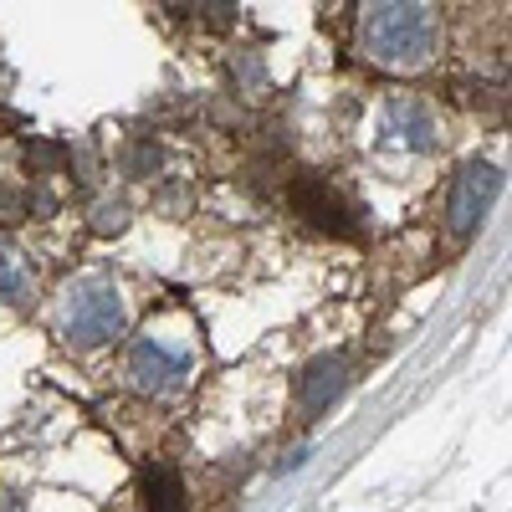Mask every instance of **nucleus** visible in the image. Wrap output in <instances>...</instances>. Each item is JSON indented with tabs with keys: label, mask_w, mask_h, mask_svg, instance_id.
<instances>
[{
	"label": "nucleus",
	"mask_w": 512,
	"mask_h": 512,
	"mask_svg": "<svg viewBox=\"0 0 512 512\" xmlns=\"http://www.w3.org/2000/svg\"><path fill=\"white\" fill-rule=\"evenodd\" d=\"M195 11H205L210 26H226L236 16V0H195Z\"/></svg>",
	"instance_id": "nucleus-10"
},
{
	"label": "nucleus",
	"mask_w": 512,
	"mask_h": 512,
	"mask_svg": "<svg viewBox=\"0 0 512 512\" xmlns=\"http://www.w3.org/2000/svg\"><path fill=\"white\" fill-rule=\"evenodd\" d=\"M441 47L436 0H359V52L384 72H420Z\"/></svg>",
	"instance_id": "nucleus-1"
},
{
	"label": "nucleus",
	"mask_w": 512,
	"mask_h": 512,
	"mask_svg": "<svg viewBox=\"0 0 512 512\" xmlns=\"http://www.w3.org/2000/svg\"><path fill=\"white\" fill-rule=\"evenodd\" d=\"M374 144L384 154H405V159H425L441 149V118L431 103H420L415 93H390L379 103L374 118Z\"/></svg>",
	"instance_id": "nucleus-4"
},
{
	"label": "nucleus",
	"mask_w": 512,
	"mask_h": 512,
	"mask_svg": "<svg viewBox=\"0 0 512 512\" xmlns=\"http://www.w3.org/2000/svg\"><path fill=\"white\" fill-rule=\"evenodd\" d=\"M292 205L303 210L313 226H323V231H333V236H354V205L338 195L333 185H323V180H297Z\"/></svg>",
	"instance_id": "nucleus-6"
},
{
	"label": "nucleus",
	"mask_w": 512,
	"mask_h": 512,
	"mask_svg": "<svg viewBox=\"0 0 512 512\" xmlns=\"http://www.w3.org/2000/svg\"><path fill=\"white\" fill-rule=\"evenodd\" d=\"M57 338L67 349H103L113 338H123L128 328V297L108 272H77L62 292H57V308H52Z\"/></svg>",
	"instance_id": "nucleus-2"
},
{
	"label": "nucleus",
	"mask_w": 512,
	"mask_h": 512,
	"mask_svg": "<svg viewBox=\"0 0 512 512\" xmlns=\"http://www.w3.org/2000/svg\"><path fill=\"white\" fill-rule=\"evenodd\" d=\"M200 344H195V328L185 323H149L134 344H128L123 359V384L134 395L164 400V395H180L190 374H195Z\"/></svg>",
	"instance_id": "nucleus-3"
},
{
	"label": "nucleus",
	"mask_w": 512,
	"mask_h": 512,
	"mask_svg": "<svg viewBox=\"0 0 512 512\" xmlns=\"http://www.w3.org/2000/svg\"><path fill=\"white\" fill-rule=\"evenodd\" d=\"M0 512H16V502H6V497H0Z\"/></svg>",
	"instance_id": "nucleus-11"
},
{
	"label": "nucleus",
	"mask_w": 512,
	"mask_h": 512,
	"mask_svg": "<svg viewBox=\"0 0 512 512\" xmlns=\"http://www.w3.org/2000/svg\"><path fill=\"white\" fill-rule=\"evenodd\" d=\"M144 497H149V512H190L185 482L175 477V466H149L144 472Z\"/></svg>",
	"instance_id": "nucleus-9"
},
{
	"label": "nucleus",
	"mask_w": 512,
	"mask_h": 512,
	"mask_svg": "<svg viewBox=\"0 0 512 512\" xmlns=\"http://www.w3.org/2000/svg\"><path fill=\"white\" fill-rule=\"evenodd\" d=\"M344 390H349V359H344V354L318 359V364L308 369V379H303V415H323Z\"/></svg>",
	"instance_id": "nucleus-7"
},
{
	"label": "nucleus",
	"mask_w": 512,
	"mask_h": 512,
	"mask_svg": "<svg viewBox=\"0 0 512 512\" xmlns=\"http://www.w3.org/2000/svg\"><path fill=\"white\" fill-rule=\"evenodd\" d=\"M497 190H502L497 164H487V159L461 164V175L451 180V195H446V231H451L456 241H466V236L482 226L487 210H492Z\"/></svg>",
	"instance_id": "nucleus-5"
},
{
	"label": "nucleus",
	"mask_w": 512,
	"mask_h": 512,
	"mask_svg": "<svg viewBox=\"0 0 512 512\" xmlns=\"http://www.w3.org/2000/svg\"><path fill=\"white\" fill-rule=\"evenodd\" d=\"M31 292H36L31 262H26V256H21L11 241H0V308H21Z\"/></svg>",
	"instance_id": "nucleus-8"
}]
</instances>
